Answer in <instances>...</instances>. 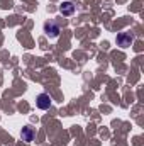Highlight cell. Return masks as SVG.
<instances>
[{"label": "cell", "mask_w": 144, "mask_h": 146, "mask_svg": "<svg viewBox=\"0 0 144 146\" xmlns=\"http://www.w3.org/2000/svg\"><path fill=\"white\" fill-rule=\"evenodd\" d=\"M34 138H36V129H34V127H31V126L22 127V131H20V139H22L24 143H31V141H34Z\"/></svg>", "instance_id": "cell-4"}, {"label": "cell", "mask_w": 144, "mask_h": 146, "mask_svg": "<svg viewBox=\"0 0 144 146\" xmlns=\"http://www.w3.org/2000/svg\"><path fill=\"white\" fill-rule=\"evenodd\" d=\"M59 12H61L63 15H71L73 12H75V5H73L71 2H63V3L59 5Z\"/></svg>", "instance_id": "cell-5"}, {"label": "cell", "mask_w": 144, "mask_h": 146, "mask_svg": "<svg viewBox=\"0 0 144 146\" xmlns=\"http://www.w3.org/2000/svg\"><path fill=\"white\" fill-rule=\"evenodd\" d=\"M36 106L41 110H48L51 107V97L49 94H39L36 97Z\"/></svg>", "instance_id": "cell-3"}, {"label": "cell", "mask_w": 144, "mask_h": 146, "mask_svg": "<svg viewBox=\"0 0 144 146\" xmlns=\"http://www.w3.org/2000/svg\"><path fill=\"white\" fill-rule=\"evenodd\" d=\"M44 33H46L48 37L56 39V37L59 36V33H61V27H59V24H56L54 21H49V22L44 24Z\"/></svg>", "instance_id": "cell-1"}, {"label": "cell", "mask_w": 144, "mask_h": 146, "mask_svg": "<svg viewBox=\"0 0 144 146\" xmlns=\"http://www.w3.org/2000/svg\"><path fill=\"white\" fill-rule=\"evenodd\" d=\"M115 42H117V46H120V48H129V46L134 42V36H132L131 33H119L117 37H115Z\"/></svg>", "instance_id": "cell-2"}]
</instances>
